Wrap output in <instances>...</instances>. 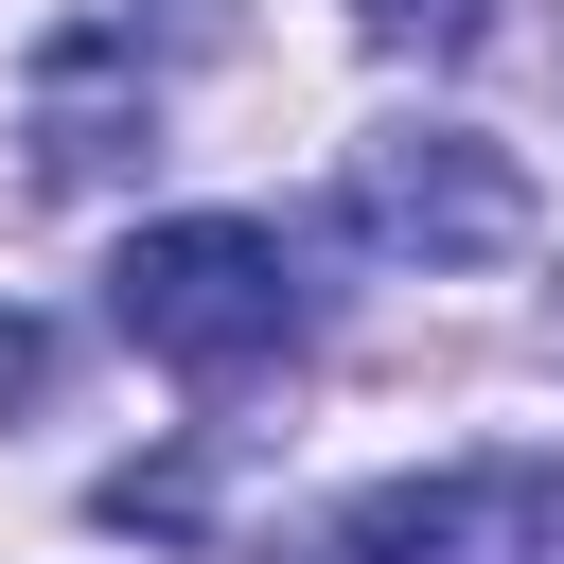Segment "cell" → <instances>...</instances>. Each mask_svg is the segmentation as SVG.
<instances>
[{"label": "cell", "instance_id": "cell-5", "mask_svg": "<svg viewBox=\"0 0 564 564\" xmlns=\"http://www.w3.org/2000/svg\"><path fill=\"white\" fill-rule=\"evenodd\" d=\"M370 35H388V53H405V35H423V53H458V35H476V0H370Z\"/></svg>", "mask_w": 564, "mask_h": 564}, {"label": "cell", "instance_id": "cell-1", "mask_svg": "<svg viewBox=\"0 0 564 564\" xmlns=\"http://www.w3.org/2000/svg\"><path fill=\"white\" fill-rule=\"evenodd\" d=\"M106 317H123L176 388H247V370L300 352V264H282V229H247V212H176V229H141V247L106 264Z\"/></svg>", "mask_w": 564, "mask_h": 564}, {"label": "cell", "instance_id": "cell-4", "mask_svg": "<svg viewBox=\"0 0 564 564\" xmlns=\"http://www.w3.org/2000/svg\"><path fill=\"white\" fill-rule=\"evenodd\" d=\"M106 529H194V458H159V476H106Z\"/></svg>", "mask_w": 564, "mask_h": 564}, {"label": "cell", "instance_id": "cell-2", "mask_svg": "<svg viewBox=\"0 0 564 564\" xmlns=\"http://www.w3.org/2000/svg\"><path fill=\"white\" fill-rule=\"evenodd\" d=\"M352 229L388 264H494V247H529V176L476 123H388V141H352Z\"/></svg>", "mask_w": 564, "mask_h": 564}, {"label": "cell", "instance_id": "cell-3", "mask_svg": "<svg viewBox=\"0 0 564 564\" xmlns=\"http://www.w3.org/2000/svg\"><path fill=\"white\" fill-rule=\"evenodd\" d=\"M335 564H564V458H458L335 511Z\"/></svg>", "mask_w": 564, "mask_h": 564}]
</instances>
